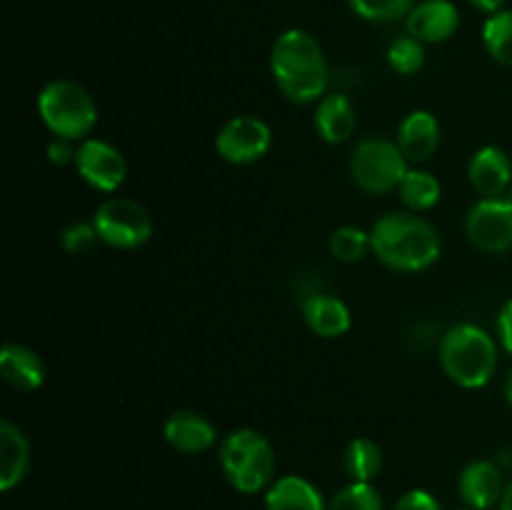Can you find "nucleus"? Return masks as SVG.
Here are the masks:
<instances>
[{
	"label": "nucleus",
	"mask_w": 512,
	"mask_h": 510,
	"mask_svg": "<svg viewBox=\"0 0 512 510\" xmlns=\"http://www.w3.org/2000/svg\"><path fill=\"white\" fill-rule=\"evenodd\" d=\"M270 73L290 103H315L328 90V60L318 40L305 30H285L270 50Z\"/></svg>",
	"instance_id": "nucleus-1"
},
{
	"label": "nucleus",
	"mask_w": 512,
	"mask_h": 510,
	"mask_svg": "<svg viewBox=\"0 0 512 510\" xmlns=\"http://www.w3.org/2000/svg\"><path fill=\"white\" fill-rule=\"evenodd\" d=\"M370 245L375 258L398 273L428 270L443 250L438 230L415 213H388L375 220Z\"/></svg>",
	"instance_id": "nucleus-2"
},
{
	"label": "nucleus",
	"mask_w": 512,
	"mask_h": 510,
	"mask_svg": "<svg viewBox=\"0 0 512 510\" xmlns=\"http://www.w3.org/2000/svg\"><path fill=\"white\" fill-rule=\"evenodd\" d=\"M440 365L460 388H485L498 370V345L478 325H453L440 340Z\"/></svg>",
	"instance_id": "nucleus-3"
},
{
	"label": "nucleus",
	"mask_w": 512,
	"mask_h": 510,
	"mask_svg": "<svg viewBox=\"0 0 512 510\" xmlns=\"http://www.w3.org/2000/svg\"><path fill=\"white\" fill-rule=\"evenodd\" d=\"M220 465L238 493L255 495L273 485L275 450L258 430L238 428L220 443Z\"/></svg>",
	"instance_id": "nucleus-4"
},
{
	"label": "nucleus",
	"mask_w": 512,
	"mask_h": 510,
	"mask_svg": "<svg viewBox=\"0 0 512 510\" xmlns=\"http://www.w3.org/2000/svg\"><path fill=\"white\" fill-rule=\"evenodd\" d=\"M38 115L55 138L85 140L98 123V105L75 80H53L38 93Z\"/></svg>",
	"instance_id": "nucleus-5"
},
{
	"label": "nucleus",
	"mask_w": 512,
	"mask_h": 510,
	"mask_svg": "<svg viewBox=\"0 0 512 510\" xmlns=\"http://www.w3.org/2000/svg\"><path fill=\"white\" fill-rule=\"evenodd\" d=\"M408 158L398 143L385 138H365L350 155V175L355 185L370 195H385L400 188L408 175Z\"/></svg>",
	"instance_id": "nucleus-6"
},
{
	"label": "nucleus",
	"mask_w": 512,
	"mask_h": 510,
	"mask_svg": "<svg viewBox=\"0 0 512 510\" xmlns=\"http://www.w3.org/2000/svg\"><path fill=\"white\" fill-rule=\"evenodd\" d=\"M93 225L105 245L118 250H135L153 235V220L148 210L130 198H110L95 210Z\"/></svg>",
	"instance_id": "nucleus-7"
},
{
	"label": "nucleus",
	"mask_w": 512,
	"mask_h": 510,
	"mask_svg": "<svg viewBox=\"0 0 512 510\" xmlns=\"http://www.w3.org/2000/svg\"><path fill=\"white\" fill-rule=\"evenodd\" d=\"M465 233L478 250L503 255L512 250V188L500 198H483L468 210Z\"/></svg>",
	"instance_id": "nucleus-8"
},
{
	"label": "nucleus",
	"mask_w": 512,
	"mask_h": 510,
	"mask_svg": "<svg viewBox=\"0 0 512 510\" xmlns=\"http://www.w3.org/2000/svg\"><path fill=\"white\" fill-rule=\"evenodd\" d=\"M270 145H273V130L255 115H238L215 135V150L230 165L258 163L268 155Z\"/></svg>",
	"instance_id": "nucleus-9"
},
{
	"label": "nucleus",
	"mask_w": 512,
	"mask_h": 510,
	"mask_svg": "<svg viewBox=\"0 0 512 510\" xmlns=\"http://www.w3.org/2000/svg\"><path fill=\"white\" fill-rule=\"evenodd\" d=\"M75 170L90 188L113 193L125 183L128 163L115 145L98 138H85L75 150Z\"/></svg>",
	"instance_id": "nucleus-10"
},
{
	"label": "nucleus",
	"mask_w": 512,
	"mask_h": 510,
	"mask_svg": "<svg viewBox=\"0 0 512 510\" xmlns=\"http://www.w3.org/2000/svg\"><path fill=\"white\" fill-rule=\"evenodd\" d=\"M458 25V8L450 0H423L405 18L408 35H413L420 43H443L453 38Z\"/></svg>",
	"instance_id": "nucleus-11"
},
{
	"label": "nucleus",
	"mask_w": 512,
	"mask_h": 510,
	"mask_svg": "<svg viewBox=\"0 0 512 510\" xmlns=\"http://www.w3.org/2000/svg\"><path fill=\"white\" fill-rule=\"evenodd\" d=\"M508 485L503 483V473L495 463L490 460H473L470 465H465V470L460 473L458 490L460 498L468 508L473 510H488L495 503H500L505 495Z\"/></svg>",
	"instance_id": "nucleus-12"
},
{
	"label": "nucleus",
	"mask_w": 512,
	"mask_h": 510,
	"mask_svg": "<svg viewBox=\"0 0 512 510\" xmlns=\"http://www.w3.org/2000/svg\"><path fill=\"white\" fill-rule=\"evenodd\" d=\"M163 435L168 445L178 453L198 455L205 453L215 445L218 433H215L213 423L205 415L195 413V410H175L163 425Z\"/></svg>",
	"instance_id": "nucleus-13"
},
{
	"label": "nucleus",
	"mask_w": 512,
	"mask_h": 510,
	"mask_svg": "<svg viewBox=\"0 0 512 510\" xmlns=\"http://www.w3.org/2000/svg\"><path fill=\"white\" fill-rule=\"evenodd\" d=\"M470 185L478 190L483 198H500L510 190L512 180V163L508 153L495 145L475 150L468 163Z\"/></svg>",
	"instance_id": "nucleus-14"
},
{
	"label": "nucleus",
	"mask_w": 512,
	"mask_h": 510,
	"mask_svg": "<svg viewBox=\"0 0 512 510\" xmlns=\"http://www.w3.org/2000/svg\"><path fill=\"white\" fill-rule=\"evenodd\" d=\"M408 163H425L440 148V123L428 110H413L398 125V140Z\"/></svg>",
	"instance_id": "nucleus-15"
},
{
	"label": "nucleus",
	"mask_w": 512,
	"mask_h": 510,
	"mask_svg": "<svg viewBox=\"0 0 512 510\" xmlns=\"http://www.w3.org/2000/svg\"><path fill=\"white\" fill-rule=\"evenodd\" d=\"M313 125L315 133L320 135V140H325V143L330 145H338L345 143V140L355 133L358 115H355L353 103H350L345 95L328 93L318 100Z\"/></svg>",
	"instance_id": "nucleus-16"
},
{
	"label": "nucleus",
	"mask_w": 512,
	"mask_h": 510,
	"mask_svg": "<svg viewBox=\"0 0 512 510\" xmlns=\"http://www.w3.org/2000/svg\"><path fill=\"white\" fill-rule=\"evenodd\" d=\"M0 373L10 388L30 393L43 385L45 365L35 350L20 343H5L0 350Z\"/></svg>",
	"instance_id": "nucleus-17"
},
{
	"label": "nucleus",
	"mask_w": 512,
	"mask_h": 510,
	"mask_svg": "<svg viewBox=\"0 0 512 510\" xmlns=\"http://www.w3.org/2000/svg\"><path fill=\"white\" fill-rule=\"evenodd\" d=\"M30 468V445L23 430L10 420H0V490L23 483Z\"/></svg>",
	"instance_id": "nucleus-18"
},
{
	"label": "nucleus",
	"mask_w": 512,
	"mask_h": 510,
	"mask_svg": "<svg viewBox=\"0 0 512 510\" xmlns=\"http://www.w3.org/2000/svg\"><path fill=\"white\" fill-rule=\"evenodd\" d=\"M303 318L308 328L325 340L345 335L350 330V323H353L348 305L340 298H335V295L325 293H315L305 298Z\"/></svg>",
	"instance_id": "nucleus-19"
},
{
	"label": "nucleus",
	"mask_w": 512,
	"mask_h": 510,
	"mask_svg": "<svg viewBox=\"0 0 512 510\" xmlns=\"http://www.w3.org/2000/svg\"><path fill=\"white\" fill-rule=\"evenodd\" d=\"M265 510H328L323 493L300 475L275 480L265 493Z\"/></svg>",
	"instance_id": "nucleus-20"
},
{
	"label": "nucleus",
	"mask_w": 512,
	"mask_h": 510,
	"mask_svg": "<svg viewBox=\"0 0 512 510\" xmlns=\"http://www.w3.org/2000/svg\"><path fill=\"white\" fill-rule=\"evenodd\" d=\"M383 468V450L375 440L355 438L345 448L343 470L353 483H373L375 475Z\"/></svg>",
	"instance_id": "nucleus-21"
},
{
	"label": "nucleus",
	"mask_w": 512,
	"mask_h": 510,
	"mask_svg": "<svg viewBox=\"0 0 512 510\" xmlns=\"http://www.w3.org/2000/svg\"><path fill=\"white\" fill-rule=\"evenodd\" d=\"M400 200H403L405 208L410 213H425V210L435 208L443 195V188H440V180L435 178L428 170H408V175L403 178L398 188Z\"/></svg>",
	"instance_id": "nucleus-22"
},
{
	"label": "nucleus",
	"mask_w": 512,
	"mask_h": 510,
	"mask_svg": "<svg viewBox=\"0 0 512 510\" xmlns=\"http://www.w3.org/2000/svg\"><path fill=\"white\" fill-rule=\"evenodd\" d=\"M483 43L493 60L512 68V10H500L485 20Z\"/></svg>",
	"instance_id": "nucleus-23"
},
{
	"label": "nucleus",
	"mask_w": 512,
	"mask_h": 510,
	"mask_svg": "<svg viewBox=\"0 0 512 510\" xmlns=\"http://www.w3.org/2000/svg\"><path fill=\"white\" fill-rule=\"evenodd\" d=\"M330 253L340 263H358L365 255L373 253L370 245V233L355 228V225H343L330 235Z\"/></svg>",
	"instance_id": "nucleus-24"
},
{
	"label": "nucleus",
	"mask_w": 512,
	"mask_h": 510,
	"mask_svg": "<svg viewBox=\"0 0 512 510\" xmlns=\"http://www.w3.org/2000/svg\"><path fill=\"white\" fill-rule=\"evenodd\" d=\"M328 510H383V498L373 483H353L340 488L328 503Z\"/></svg>",
	"instance_id": "nucleus-25"
},
{
	"label": "nucleus",
	"mask_w": 512,
	"mask_h": 510,
	"mask_svg": "<svg viewBox=\"0 0 512 510\" xmlns=\"http://www.w3.org/2000/svg\"><path fill=\"white\" fill-rule=\"evenodd\" d=\"M355 15L370 23H390V20L408 18L415 8V0H348Z\"/></svg>",
	"instance_id": "nucleus-26"
},
{
	"label": "nucleus",
	"mask_w": 512,
	"mask_h": 510,
	"mask_svg": "<svg viewBox=\"0 0 512 510\" xmlns=\"http://www.w3.org/2000/svg\"><path fill=\"white\" fill-rule=\"evenodd\" d=\"M425 43L415 40L413 35L395 38L388 48V63L395 73L413 75L425 65Z\"/></svg>",
	"instance_id": "nucleus-27"
},
{
	"label": "nucleus",
	"mask_w": 512,
	"mask_h": 510,
	"mask_svg": "<svg viewBox=\"0 0 512 510\" xmlns=\"http://www.w3.org/2000/svg\"><path fill=\"white\" fill-rule=\"evenodd\" d=\"M95 240H100V238H98V230H95L93 220H90V223H73V225H68L63 233H60V245H63V248L73 255L88 253V250L95 245Z\"/></svg>",
	"instance_id": "nucleus-28"
},
{
	"label": "nucleus",
	"mask_w": 512,
	"mask_h": 510,
	"mask_svg": "<svg viewBox=\"0 0 512 510\" xmlns=\"http://www.w3.org/2000/svg\"><path fill=\"white\" fill-rule=\"evenodd\" d=\"M393 510H443V508H440L435 495L428 493V490H408V493L395 503Z\"/></svg>",
	"instance_id": "nucleus-29"
},
{
	"label": "nucleus",
	"mask_w": 512,
	"mask_h": 510,
	"mask_svg": "<svg viewBox=\"0 0 512 510\" xmlns=\"http://www.w3.org/2000/svg\"><path fill=\"white\" fill-rule=\"evenodd\" d=\"M75 150H78V148H73V140L55 138L53 143L48 145V158H50V163H55V165L75 163Z\"/></svg>",
	"instance_id": "nucleus-30"
},
{
	"label": "nucleus",
	"mask_w": 512,
	"mask_h": 510,
	"mask_svg": "<svg viewBox=\"0 0 512 510\" xmlns=\"http://www.w3.org/2000/svg\"><path fill=\"white\" fill-rule=\"evenodd\" d=\"M498 335H500V345H503L505 353L512 355V298L503 305V308H500Z\"/></svg>",
	"instance_id": "nucleus-31"
},
{
	"label": "nucleus",
	"mask_w": 512,
	"mask_h": 510,
	"mask_svg": "<svg viewBox=\"0 0 512 510\" xmlns=\"http://www.w3.org/2000/svg\"><path fill=\"white\" fill-rule=\"evenodd\" d=\"M470 3H473L478 10H483V13L495 15V13H500V10H503L505 0H470Z\"/></svg>",
	"instance_id": "nucleus-32"
},
{
	"label": "nucleus",
	"mask_w": 512,
	"mask_h": 510,
	"mask_svg": "<svg viewBox=\"0 0 512 510\" xmlns=\"http://www.w3.org/2000/svg\"><path fill=\"white\" fill-rule=\"evenodd\" d=\"M500 510H512V483L505 488L503 500H500Z\"/></svg>",
	"instance_id": "nucleus-33"
},
{
	"label": "nucleus",
	"mask_w": 512,
	"mask_h": 510,
	"mask_svg": "<svg viewBox=\"0 0 512 510\" xmlns=\"http://www.w3.org/2000/svg\"><path fill=\"white\" fill-rule=\"evenodd\" d=\"M505 400H508V405L512 408V373H510L508 383H505Z\"/></svg>",
	"instance_id": "nucleus-34"
},
{
	"label": "nucleus",
	"mask_w": 512,
	"mask_h": 510,
	"mask_svg": "<svg viewBox=\"0 0 512 510\" xmlns=\"http://www.w3.org/2000/svg\"><path fill=\"white\" fill-rule=\"evenodd\" d=\"M463 510H465V508H463Z\"/></svg>",
	"instance_id": "nucleus-35"
}]
</instances>
